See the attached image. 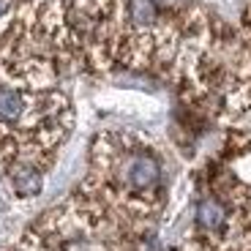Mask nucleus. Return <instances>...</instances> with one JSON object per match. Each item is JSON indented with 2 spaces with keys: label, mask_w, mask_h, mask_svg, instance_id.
I'll return each mask as SVG.
<instances>
[{
  "label": "nucleus",
  "mask_w": 251,
  "mask_h": 251,
  "mask_svg": "<svg viewBox=\"0 0 251 251\" xmlns=\"http://www.w3.org/2000/svg\"><path fill=\"white\" fill-rule=\"evenodd\" d=\"M101 172V194L115 197L126 207L145 205L158 197L161 161L156 151L120 134H104L93 151Z\"/></svg>",
  "instance_id": "1"
},
{
  "label": "nucleus",
  "mask_w": 251,
  "mask_h": 251,
  "mask_svg": "<svg viewBox=\"0 0 251 251\" xmlns=\"http://www.w3.org/2000/svg\"><path fill=\"white\" fill-rule=\"evenodd\" d=\"M11 188L19 197H36L44 186V170L47 164L36 161V158H11L3 164Z\"/></svg>",
  "instance_id": "2"
},
{
  "label": "nucleus",
  "mask_w": 251,
  "mask_h": 251,
  "mask_svg": "<svg viewBox=\"0 0 251 251\" xmlns=\"http://www.w3.org/2000/svg\"><path fill=\"white\" fill-rule=\"evenodd\" d=\"M229 224V210L219 197H205L197 205V226L205 235H221Z\"/></svg>",
  "instance_id": "3"
},
{
  "label": "nucleus",
  "mask_w": 251,
  "mask_h": 251,
  "mask_svg": "<svg viewBox=\"0 0 251 251\" xmlns=\"http://www.w3.org/2000/svg\"><path fill=\"white\" fill-rule=\"evenodd\" d=\"M243 30H246V38L251 41V0H249V6H246V14H243Z\"/></svg>",
  "instance_id": "4"
}]
</instances>
